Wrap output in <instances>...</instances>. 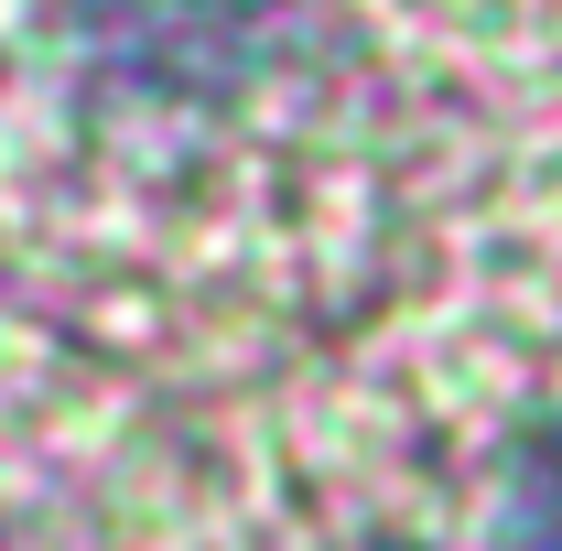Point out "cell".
<instances>
[{"mask_svg": "<svg viewBox=\"0 0 562 551\" xmlns=\"http://www.w3.org/2000/svg\"><path fill=\"white\" fill-rule=\"evenodd\" d=\"M87 55L151 98H238L303 33V0H66Z\"/></svg>", "mask_w": 562, "mask_h": 551, "instance_id": "obj_1", "label": "cell"}, {"mask_svg": "<svg viewBox=\"0 0 562 551\" xmlns=\"http://www.w3.org/2000/svg\"><path fill=\"white\" fill-rule=\"evenodd\" d=\"M497 551H562V421H541L497 486Z\"/></svg>", "mask_w": 562, "mask_h": 551, "instance_id": "obj_2", "label": "cell"}]
</instances>
